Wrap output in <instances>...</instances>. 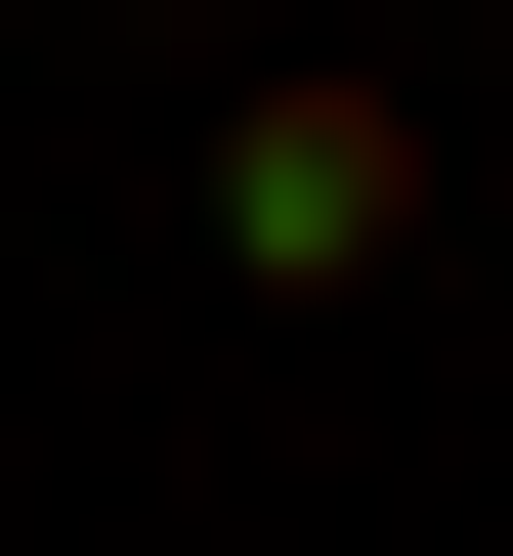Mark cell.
Instances as JSON below:
<instances>
[{
  "mask_svg": "<svg viewBox=\"0 0 513 556\" xmlns=\"http://www.w3.org/2000/svg\"><path fill=\"white\" fill-rule=\"evenodd\" d=\"M215 257L257 300H385L428 257V129H385V86H215Z\"/></svg>",
  "mask_w": 513,
  "mask_h": 556,
  "instance_id": "obj_1",
  "label": "cell"
},
{
  "mask_svg": "<svg viewBox=\"0 0 513 556\" xmlns=\"http://www.w3.org/2000/svg\"><path fill=\"white\" fill-rule=\"evenodd\" d=\"M171 43H215V0H171Z\"/></svg>",
  "mask_w": 513,
  "mask_h": 556,
  "instance_id": "obj_2",
  "label": "cell"
},
{
  "mask_svg": "<svg viewBox=\"0 0 513 556\" xmlns=\"http://www.w3.org/2000/svg\"><path fill=\"white\" fill-rule=\"evenodd\" d=\"M471 43H513V0H471Z\"/></svg>",
  "mask_w": 513,
  "mask_h": 556,
  "instance_id": "obj_3",
  "label": "cell"
}]
</instances>
